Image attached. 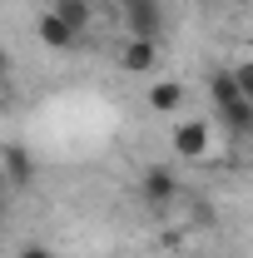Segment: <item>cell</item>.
<instances>
[{"label":"cell","instance_id":"6da1fadb","mask_svg":"<svg viewBox=\"0 0 253 258\" xmlns=\"http://www.w3.org/2000/svg\"><path fill=\"white\" fill-rule=\"evenodd\" d=\"M214 144H219V124L204 119V114H184V119H174V129H169V149L184 164H209L214 159Z\"/></svg>","mask_w":253,"mask_h":258},{"label":"cell","instance_id":"8992f818","mask_svg":"<svg viewBox=\"0 0 253 258\" xmlns=\"http://www.w3.org/2000/svg\"><path fill=\"white\" fill-rule=\"evenodd\" d=\"M124 30L159 40V0H124Z\"/></svg>","mask_w":253,"mask_h":258},{"label":"cell","instance_id":"277c9868","mask_svg":"<svg viewBox=\"0 0 253 258\" xmlns=\"http://www.w3.org/2000/svg\"><path fill=\"white\" fill-rule=\"evenodd\" d=\"M35 40H40L45 50L65 55V50H75V45H80V30H75V25H65L55 10H40V15H35Z\"/></svg>","mask_w":253,"mask_h":258},{"label":"cell","instance_id":"30bf717a","mask_svg":"<svg viewBox=\"0 0 253 258\" xmlns=\"http://www.w3.org/2000/svg\"><path fill=\"white\" fill-rule=\"evenodd\" d=\"M5 164H10L5 174H10L15 184H20V179H30V154H20V149H10V154H5Z\"/></svg>","mask_w":253,"mask_h":258},{"label":"cell","instance_id":"8fae6325","mask_svg":"<svg viewBox=\"0 0 253 258\" xmlns=\"http://www.w3.org/2000/svg\"><path fill=\"white\" fill-rule=\"evenodd\" d=\"M15 258H55V253H50L45 243H25V248H20V253H15Z\"/></svg>","mask_w":253,"mask_h":258},{"label":"cell","instance_id":"3957f363","mask_svg":"<svg viewBox=\"0 0 253 258\" xmlns=\"http://www.w3.org/2000/svg\"><path fill=\"white\" fill-rule=\"evenodd\" d=\"M184 85L179 80H169V75H159V80H149L144 85V104L154 109V114H164V119H174V114H184Z\"/></svg>","mask_w":253,"mask_h":258},{"label":"cell","instance_id":"7a4b0ae2","mask_svg":"<svg viewBox=\"0 0 253 258\" xmlns=\"http://www.w3.org/2000/svg\"><path fill=\"white\" fill-rule=\"evenodd\" d=\"M209 99H214V109H219V119H223L228 134H253V99L238 95V85H233L228 70L209 80Z\"/></svg>","mask_w":253,"mask_h":258},{"label":"cell","instance_id":"9c48e42d","mask_svg":"<svg viewBox=\"0 0 253 258\" xmlns=\"http://www.w3.org/2000/svg\"><path fill=\"white\" fill-rule=\"evenodd\" d=\"M228 75H233V85H238V95H243V99H253V55H243V60L233 64Z\"/></svg>","mask_w":253,"mask_h":258},{"label":"cell","instance_id":"ba28073f","mask_svg":"<svg viewBox=\"0 0 253 258\" xmlns=\"http://www.w3.org/2000/svg\"><path fill=\"white\" fill-rule=\"evenodd\" d=\"M50 10L60 15L65 25H75V30H80V35L90 30V20H95V10H90V0H55Z\"/></svg>","mask_w":253,"mask_h":258},{"label":"cell","instance_id":"52a82bcc","mask_svg":"<svg viewBox=\"0 0 253 258\" xmlns=\"http://www.w3.org/2000/svg\"><path fill=\"white\" fill-rule=\"evenodd\" d=\"M174 194H179V179L169 174V169H144V199L164 209V204H174Z\"/></svg>","mask_w":253,"mask_h":258},{"label":"cell","instance_id":"5b68a950","mask_svg":"<svg viewBox=\"0 0 253 258\" xmlns=\"http://www.w3.org/2000/svg\"><path fill=\"white\" fill-rule=\"evenodd\" d=\"M159 64V40H144V35H129L119 45V70L124 75H154Z\"/></svg>","mask_w":253,"mask_h":258}]
</instances>
